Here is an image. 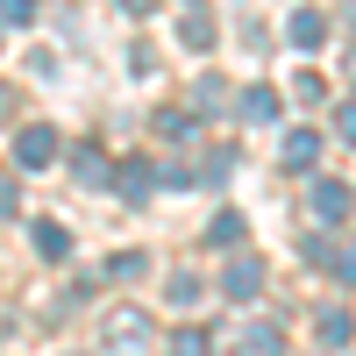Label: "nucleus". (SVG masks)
I'll return each mask as SVG.
<instances>
[{
	"label": "nucleus",
	"instance_id": "nucleus-18",
	"mask_svg": "<svg viewBox=\"0 0 356 356\" xmlns=\"http://www.w3.org/2000/svg\"><path fill=\"white\" fill-rule=\"evenodd\" d=\"M0 22H15V29H22V22H29V0H0Z\"/></svg>",
	"mask_w": 356,
	"mask_h": 356
},
{
	"label": "nucleus",
	"instance_id": "nucleus-3",
	"mask_svg": "<svg viewBox=\"0 0 356 356\" xmlns=\"http://www.w3.org/2000/svg\"><path fill=\"white\" fill-rule=\"evenodd\" d=\"M285 43H292V50H321V43H328V22H321V8H292Z\"/></svg>",
	"mask_w": 356,
	"mask_h": 356
},
{
	"label": "nucleus",
	"instance_id": "nucleus-4",
	"mask_svg": "<svg viewBox=\"0 0 356 356\" xmlns=\"http://www.w3.org/2000/svg\"><path fill=\"white\" fill-rule=\"evenodd\" d=\"M278 164H285L292 178L314 171V164H321V136H314V129H292V136H285V150H278Z\"/></svg>",
	"mask_w": 356,
	"mask_h": 356
},
{
	"label": "nucleus",
	"instance_id": "nucleus-20",
	"mask_svg": "<svg viewBox=\"0 0 356 356\" xmlns=\"http://www.w3.org/2000/svg\"><path fill=\"white\" fill-rule=\"evenodd\" d=\"M15 207H22V200H15V186H0V221H8V214H15Z\"/></svg>",
	"mask_w": 356,
	"mask_h": 356
},
{
	"label": "nucleus",
	"instance_id": "nucleus-21",
	"mask_svg": "<svg viewBox=\"0 0 356 356\" xmlns=\"http://www.w3.org/2000/svg\"><path fill=\"white\" fill-rule=\"evenodd\" d=\"M122 8H136V15H143V8H150V0H122Z\"/></svg>",
	"mask_w": 356,
	"mask_h": 356
},
{
	"label": "nucleus",
	"instance_id": "nucleus-14",
	"mask_svg": "<svg viewBox=\"0 0 356 356\" xmlns=\"http://www.w3.org/2000/svg\"><path fill=\"white\" fill-rule=\"evenodd\" d=\"M171 349H178V356H207V335H200V328H178Z\"/></svg>",
	"mask_w": 356,
	"mask_h": 356
},
{
	"label": "nucleus",
	"instance_id": "nucleus-10",
	"mask_svg": "<svg viewBox=\"0 0 356 356\" xmlns=\"http://www.w3.org/2000/svg\"><path fill=\"white\" fill-rule=\"evenodd\" d=\"M271 114H278L271 86H250V93H243V122H271Z\"/></svg>",
	"mask_w": 356,
	"mask_h": 356
},
{
	"label": "nucleus",
	"instance_id": "nucleus-17",
	"mask_svg": "<svg viewBox=\"0 0 356 356\" xmlns=\"http://www.w3.org/2000/svg\"><path fill=\"white\" fill-rule=\"evenodd\" d=\"M107 271H114V278H143V257H136V250H122V257L107 264Z\"/></svg>",
	"mask_w": 356,
	"mask_h": 356
},
{
	"label": "nucleus",
	"instance_id": "nucleus-8",
	"mask_svg": "<svg viewBox=\"0 0 356 356\" xmlns=\"http://www.w3.org/2000/svg\"><path fill=\"white\" fill-rule=\"evenodd\" d=\"M150 186H157V171H150V164H143V157H136V164H122V193H129L136 207H143V200H150Z\"/></svg>",
	"mask_w": 356,
	"mask_h": 356
},
{
	"label": "nucleus",
	"instance_id": "nucleus-19",
	"mask_svg": "<svg viewBox=\"0 0 356 356\" xmlns=\"http://www.w3.org/2000/svg\"><path fill=\"white\" fill-rule=\"evenodd\" d=\"M335 129H342V143H356V107H342V122H335Z\"/></svg>",
	"mask_w": 356,
	"mask_h": 356
},
{
	"label": "nucleus",
	"instance_id": "nucleus-9",
	"mask_svg": "<svg viewBox=\"0 0 356 356\" xmlns=\"http://www.w3.org/2000/svg\"><path fill=\"white\" fill-rule=\"evenodd\" d=\"M36 250H43V257H57V264H65V257H72V235L57 228V221H36Z\"/></svg>",
	"mask_w": 356,
	"mask_h": 356
},
{
	"label": "nucleus",
	"instance_id": "nucleus-12",
	"mask_svg": "<svg viewBox=\"0 0 356 356\" xmlns=\"http://www.w3.org/2000/svg\"><path fill=\"white\" fill-rule=\"evenodd\" d=\"M72 171L86 178V186H100V178H107V164H100V150H79V157H72Z\"/></svg>",
	"mask_w": 356,
	"mask_h": 356
},
{
	"label": "nucleus",
	"instance_id": "nucleus-11",
	"mask_svg": "<svg viewBox=\"0 0 356 356\" xmlns=\"http://www.w3.org/2000/svg\"><path fill=\"white\" fill-rule=\"evenodd\" d=\"M356 335V321L342 314V307H328V314H321V342H349Z\"/></svg>",
	"mask_w": 356,
	"mask_h": 356
},
{
	"label": "nucleus",
	"instance_id": "nucleus-1",
	"mask_svg": "<svg viewBox=\"0 0 356 356\" xmlns=\"http://www.w3.org/2000/svg\"><path fill=\"white\" fill-rule=\"evenodd\" d=\"M15 164H22V171H43V164H57V129L29 122V129L15 136Z\"/></svg>",
	"mask_w": 356,
	"mask_h": 356
},
{
	"label": "nucleus",
	"instance_id": "nucleus-6",
	"mask_svg": "<svg viewBox=\"0 0 356 356\" xmlns=\"http://www.w3.org/2000/svg\"><path fill=\"white\" fill-rule=\"evenodd\" d=\"M221 292H228V300H257V292H264V264H250V257H235V271L221 278Z\"/></svg>",
	"mask_w": 356,
	"mask_h": 356
},
{
	"label": "nucleus",
	"instance_id": "nucleus-2",
	"mask_svg": "<svg viewBox=\"0 0 356 356\" xmlns=\"http://www.w3.org/2000/svg\"><path fill=\"white\" fill-rule=\"evenodd\" d=\"M314 214L321 221H349L356 214V193L342 186V178H314Z\"/></svg>",
	"mask_w": 356,
	"mask_h": 356
},
{
	"label": "nucleus",
	"instance_id": "nucleus-5",
	"mask_svg": "<svg viewBox=\"0 0 356 356\" xmlns=\"http://www.w3.org/2000/svg\"><path fill=\"white\" fill-rule=\"evenodd\" d=\"M107 349H122V356H143V349H150L143 314H114V321H107Z\"/></svg>",
	"mask_w": 356,
	"mask_h": 356
},
{
	"label": "nucleus",
	"instance_id": "nucleus-16",
	"mask_svg": "<svg viewBox=\"0 0 356 356\" xmlns=\"http://www.w3.org/2000/svg\"><path fill=\"white\" fill-rule=\"evenodd\" d=\"M186 43H193V50H207V43H214V29H207V15H186Z\"/></svg>",
	"mask_w": 356,
	"mask_h": 356
},
{
	"label": "nucleus",
	"instance_id": "nucleus-15",
	"mask_svg": "<svg viewBox=\"0 0 356 356\" xmlns=\"http://www.w3.org/2000/svg\"><path fill=\"white\" fill-rule=\"evenodd\" d=\"M157 136H193V114H171V107H164V114H157Z\"/></svg>",
	"mask_w": 356,
	"mask_h": 356
},
{
	"label": "nucleus",
	"instance_id": "nucleus-13",
	"mask_svg": "<svg viewBox=\"0 0 356 356\" xmlns=\"http://www.w3.org/2000/svg\"><path fill=\"white\" fill-rule=\"evenodd\" d=\"M207 235H214V243H243V214H214Z\"/></svg>",
	"mask_w": 356,
	"mask_h": 356
},
{
	"label": "nucleus",
	"instance_id": "nucleus-7",
	"mask_svg": "<svg viewBox=\"0 0 356 356\" xmlns=\"http://www.w3.org/2000/svg\"><path fill=\"white\" fill-rule=\"evenodd\" d=\"M321 271H328V278H342V285H356V235H349V243H328Z\"/></svg>",
	"mask_w": 356,
	"mask_h": 356
}]
</instances>
